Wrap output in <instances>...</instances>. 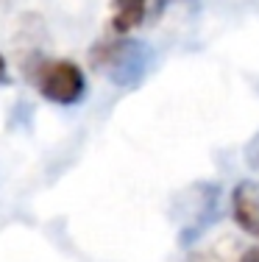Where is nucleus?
<instances>
[{"label":"nucleus","instance_id":"f257e3e1","mask_svg":"<svg viewBox=\"0 0 259 262\" xmlns=\"http://www.w3.org/2000/svg\"><path fill=\"white\" fill-rule=\"evenodd\" d=\"M148 51L134 39L101 42L92 51V64L117 86H134L148 70Z\"/></svg>","mask_w":259,"mask_h":262},{"label":"nucleus","instance_id":"f03ea898","mask_svg":"<svg viewBox=\"0 0 259 262\" xmlns=\"http://www.w3.org/2000/svg\"><path fill=\"white\" fill-rule=\"evenodd\" d=\"M34 86L45 101L76 106L86 95V76L73 59H45L34 70Z\"/></svg>","mask_w":259,"mask_h":262},{"label":"nucleus","instance_id":"7ed1b4c3","mask_svg":"<svg viewBox=\"0 0 259 262\" xmlns=\"http://www.w3.org/2000/svg\"><path fill=\"white\" fill-rule=\"evenodd\" d=\"M231 215L243 232L259 240V184L256 182H240L231 192Z\"/></svg>","mask_w":259,"mask_h":262},{"label":"nucleus","instance_id":"20e7f679","mask_svg":"<svg viewBox=\"0 0 259 262\" xmlns=\"http://www.w3.org/2000/svg\"><path fill=\"white\" fill-rule=\"evenodd\" d=\"M148 14V0H112V28L117 34L139 28Z\"/></svg>","mask_w":259,"mask_h":262},{"label":"nucleus","instance_id":"39448f33","mask_svg":"<svg viewBox=\"0 0 259 262\" xmlns=\"http://www.w3.org/2000/svg\"><path fill=\"white\" fill-rule=\"evenodd\" d=\"M245 162L251 165V170H259V134L251 140V145L245 148Z\"/></svg>","mask_w":259,"mask_h":262},{"label":"nucleus","instance_id":"423d86ee","mask_svg":"<svg viewBox=\"0 0 259 262\" xmlns=\"http://www.w3.org/2000/svg\"><path fill=\"white\" fill-rule=\"evenodd\" d=\"M240 262H259V246L251 248V251H245L243 257H240Z\"/></svg>","mask_w":259,"mask_h":262},{"label":"nucleus","instance_id":"0eeeda50","mask_svg":"<svg viewBox=\"0 0 259 262\" xmlns=\"http://www.w3.org/2000/svg\"><path fill=\"white\" fill-rule=\"evenodd\" d=\"M9 81V64H6V56L0 53V84H6Z\"/></svg>","mask_w":259,"mask_h":262}]
</instances>
